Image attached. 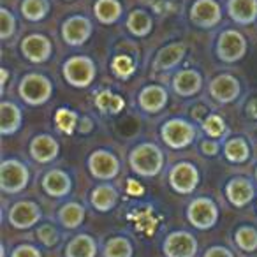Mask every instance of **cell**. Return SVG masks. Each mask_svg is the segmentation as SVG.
<instances>
[{"label":"cell","mask_w":257,"mask_h":257,"mask_svg":"<svg viewBox=\"0 0 257 257\" xmlns=\"http://www.w3.org/2000/svg\"><path fill=\"white\" fill-rule=\"evenodd\" d=\"M128 166L136 175L152 178L159 175L164 166V154L154 143H141L128 155Z\"/></svg>","instance_id":"cell-1"},{"label":"cell","mask_w":257,"mask_h":257,"mask_svg":"<svg viewBox=\"0 0 257 257\" xmlns=\"http://www.w3.org/2000/svg\"><path fill=\"white\" fill-rule=\"evenodd\" d=\"M18 93L23 102H27L29 106H41V104H46L53 95V83L46 76L32 72L23 76L18 86Z\"/></svg>","instance_id":"cell-2"},{"label":"cell","mask_w":257,"mask_h":257,"mask_svg":"<svg viewBox=\"0 0 257 257\" xmlns=\"http://www.w3.org/2000/svg\"><path fill=\"white\" fill-rule=\"evenodd\" d=\"M197 136V128L194 123L183 120V118H171L161 128V138L169 148L182 150L194 143Z\"/></svg>","instance_id":"cell-3"},{"label":"cell","mask_w":257,"mask_h":257,"mask_svg":"<svg viewBox=\"0 0 257 257\" xmlns=\"http://www.w3.org/2000/svg\"><path fill=\"white\" fill-rule=\"evenodd\" d=\"M30 173L23 162L6 159L0 166V189L4 194H18L29 185Z\"/></svg>","instance_id":"cell-4"},{"label":"cell","mask_w":257,"mask_h":257,"mask_svg":"<svg viewBox=\"0 0 257 257\" xmlns=\"http://www.w3.org/2000/svg\"><path fill=\"white\" fill-rule=\"evenodd\" d=\"M217 57L225 64H234L241 60L246 53V39L241 32L234 29H227L217 39Z\"/></svg>","instance_id":"cell-5"},{"label":"cell","mask_w":257,"mask_h":257,"mask_svg":"<svg viewBox=\"0 0 257 257\" xmlns=\"http://www.w3.org/2000/svg\"><path fill=\"white\" fill-rule=\"evenodd\" d=\"M95 64L88 57H71L64 64V78L76 88H85L95 79Z\"/></svg>","instance_id":"cell-6"},{"label":"cell","mask_w":257,"mask_h":257,"mask_svg":"<svg viewBox=\"0 0 257 257\" xmlns=\"http://www.w3.org/2000/svg\"><path fill=\"white\" fill-rule=\"evenodd\" d=\"M187 218L194 227L206 231L217 224L218 208L210 197H197V199L190 201L189 208H187Z\"/></svg>","instance_id":"cell-7"},{"label":"cell","mask_w":257,"mask_h":257,"mask_svg":"<svg viewBox=\"0 0 257 257\" xmlns=\"http://www.w3.org/2000/svg\"><path fill=\"white\" fill-rule=\"evenodd\" d=\"M169 185L178 194H192L199 185V171L190 162H178L169 171Z\"/></svg>","instance_id":"cell-8"},{"label":"cell","mask_w":257,"mask_h":257,"mask_svg":"<svg viewBox=\"0 0 257 257\" xmlns=\"http://www.w3.org/2000/svg\"><path fill=\"white\" fill-rule=\"evenodd\" d=\"M88 169L93 178L97 180H113L120 173V162L111 152L107 150H95L88 159Z\"/></svg>","instance_id":"cell-9"},{"label":"cell","mask_w":257,"mask_h":257,"mask_svg":"<svg viewBox=\"0 0 257 257\" xmlns=\"http://www.w3.org/2000/svg\"><path fill=\"white\" fill-rule=\"evenodd\" d=\"M197 239L187 231H175L164 239L166 257H196Z\"/></svg>","instance_id":"cell-10"},{"label":"cell","mask_w":257,"mask_h":257,"mask_svg":"<svg viewBox=\"0 0 257 257\" xmlns=\"http://www.w3.org/2000/svg\"><path fill=\"white\" fill-rule=\"evenodd\" d=\"M190 20L201 29H211L222 20V9L217 0H196L190 8Z\"/></svg>","instance_id":"cell-11"},{"label":"cell","mask_w":257,"mask_h":257,"mask_svg":"<svg viewBox=\"0 0 257 257\" xmlns=\"http://www.w3.org/2000/svg\"><path fill=\"white\" fill-rule=\"evenodd\" d=\"M208 92L213 97L217 102L220 104H229L232 100H236L241 93V85L239 81L231 74H218L210 81Z\"/></svg>","instance_id":"cell-12"},{"label":"cell","mask_w":257,"mask_h":257,"mask_svg":"<svg viewBox=\"0 0 257 257\" xmlns=\"http://www.w3.org/2000/svg\"><path fill=\"white\" fill-rule=\"evenodd\" d=\"M92 36V23L85 16H71L62 25V37L69 46H81Z\"/></svg>","instance_id":"cell-13"},{"label":"cell","mask_w":257,"mask_h":257,"mask_svg":"<svg viewBox=\"0 0 257 257\" xmlns=\"http://www.w3.org/2000/svg\"><path fill=\"white\" fill-rule=\"evenodd\" d=\"M41 220V208L34 201H18L9 210V224L15 229H29Z\"/></svg>","instance_id":"cell-14"},{"label":"cell","mask_w":257,"mask_h":257,"mask_svg":"<svg viewBox=\"0 0 257 257\" xmlns=\"http://www.w3.org/2000/svg\"><path fill=\"white\" fill-rule=\"evenodd\" d=\"M51 51V41L43 34H30L22 41V53L27 60L34 62V64H41V62L50 60Z\"/></svg>","instance_id":"cell-15"},{"label":"cell","mask_w":257,"mask_h":257,"mask_svg":"<svg viewBox=\"0 0 257 257\" xmlns=\"http://www.w3.org/2000/svg\"><path fill=\"white\" fill-rule=\"evenodd\" d=\"M225 196H227L229 203L236 208H243L253 199L255 196V189L253 183L245 176H236V178L229 180L225 185Z\"/></svg>","instance_id":"cell-16"},{"label":"cell","mask_w":257,"mask_h":257,"mask_svg":"<svg viewBox=\"0 0 257 257\" xmlns=\"http://www.w3.org/2000/svg\"><path fill=\"white\" fill-rule=\"evenodd\" d=\"M58 152H60V145L50 134H39L30 143V157L41 164L55 161L58 157Z\"/></svg>","instance_id":"cell-17"},{"label":"cell","mask_w":257,"mask_h":257,"mask_svg":"<svg viewBox=\"0 0 257 257\" xmlns=\"http://www.w3.org/2000/svg\"><path fill=\"white\" fill-rule=\"evenodd\" d=\"M203 88V76L194 69H182L173 78V90L180 97H192Z\"/></svg>","instance_id":"cell-18"},{"label":"cell","mask_w":257,"mask_h":257,"mask_svg":"<svg viewBox=\"0 0 257 257\" xmlns=\"http://www.w3.org/2000/svg\"><path fill=\"white\" fill-rule=\"evenodd\" d=\"M168 99H169V95L164 86L148 85L140 92L138 104H140L141 109L147 111V113H159V111H162L166 107Z\"/></svg>","instance_id":"cell-19"},{"label":"cell","mask_w":257,"mask_h":257,"mask_svg":"<svg viewBox=\"0 0 257 257\" xmlns=\"http://www.w3.org/2000/svg\"><path fill=\"white\" fill-rule=\"evenodd\" d=\"M43 189L48 196L51 197H64L71 192L72 189V180L62 169H50L46 175L43 176Z\"/></svg>","instance_id":"cell-20"},{"label":"cell","mask_w":257,"mask_h":257,"mask_svg":"<svg viewBox=\"0 0 257 257\" xmlns=\"http://www.w3.org/2000/svg\"><path fill=\"white\" fill-rule=\"evenodd\" d=\"M227 15L238 25H252L257 20V0H227Z\"/></svg>","instance_id":"cell-21"},{"label":"cell","mask_w":257,"mask_h":257,"mask_svg":"<svg viewBox=\"0 0 257 257\" xmlns=\"http://www.w3.org/2000/svg\"><path fill=\"white\" fill-rule=\"evenodd\" d=\"M187 53V44L183 43H173L169 46L162 48L154 58V69L155 71H169V69L176 67L180 62L183 60Z\"/></svg>","instance_id":"cell-22"},{"label":"cell","mask_w":257,"mask_h":257,"mask_svg":"<svg viewBox=\"0 0 257 257\" xmlns=\"http://www.w3.org/2000/svg\"><path fill=\"white\" fill-rule=\"evenodd\" d=\"M22 109L11 100L0 102V133L2 136H11L22 127Z\"/></svg>","instance_id":"cell-23"},{"label":"cell","mask_w":257,"mask_h":257,"mask_svg":"<svg viewBox=\"0 0 257 257\" xmlns=\"http://www.w3.org/2000/svg\"><path fill=\"white\" fill-rule=\"evenodd\" d=\"M90 203L97 211H109L116 206L118 203V190L109 183H102V185L95 187L90 196Z\"/></svg>","instance_id":"cell-24"},{"label":"cell","mask_w":257,"mask_h":257,"mask_svg":"<svg viewBox=\"0 0 257 257\" xmlns=\"http://www.w3.org/2000/svg\"><path fill=\"white\" fill-rule=\"evenodd\" d=\"M97 243L92 236L78 234L69 241L65 248V257H95Z\"/></svg>","instance_id":"cell-25"},{"label":"cell","mask_w":257,"mask_h":257,"mask_svg":"<svg viewBox=\"0 0 257 257\" xmlns=\"http://www.w3.org/2000/svg\"><path fill=\"white\" fill-rule=\"evenodd\" d=\"M93 13L102 25H113L121 16V4L118 0H97Z\"/></svg>","instance_id":"cell-26"},{"label":"cell","mask_w":257,"mask_h":257,"mask_svg":"<svg viewBox=\"0 0 257 257\" xmlns=\"http://www.w3.org/2000/svg\"><path fill=\"white\" fill-rule=\"evenodd\" d=\"M58 220L64 227L76 229L85 220V208L79 203H67L58 210Z\"/></svg>","instance_id":"cell-27"},{"label":"cell","mask_w":257,"mask_h":257,"mask_svg":"<svg viewBox=\"0 0 257 257\" xmlns=\"http://www.w3.org/2000/svg\"><path fill=\"white\" fill-rule=\"evenodd\" d=\"M224 155L229 162L243 164V162L248 161L250 148L243 138H231V140H227V143L224 145Z\"/></svg>","instance_id":"cell-28"},{"label":"cell","mask_w":257,"mask_h":257,"mask_svg":"<svg viewBox=\"0 0 257 257\" xmlns=\"http://www.w3.org/2000/svg\"><path fill=\"white\" fill-rule=\"evenodd\" d=\"M127 29L138 37H145L152 32V16L143 9H134L127 18Z\"/></svg>","instance_id":"cell-29"},{"label":"cell","mask_w":257,"mask_h":257,"mask_svg":"<svg viewBox=\"0 0 257 257\" xmlns=\"http://www.w3.org/2000/svg\"><path fill=\"white\" fill-rule=\"evenodd\" d=\"M95 106L99 107V111H102L106 114H116L123 109L125 100L120 95L111 92V90H102V92L97 93Z\"/></svg>","instance_id":"cell-30"},{"label":"cell","mask_w":257,"mask_h":257,"mask_svg":"<svg viewBox=\"0 0 257 257\" xmlns=\"http://www.w3.org/2000/svg\"><path fill=\"white\" fill-rule=\"evenodd\" d=\"M50 13V2L48 0H23L22 15L29 22H41Z\"/></svg>","instance_id":"cell-31"},{"label":"cell","mask_w":257,"mask_h":257,"mask_svg":"<svg viewBox=\"0 0 257 257\" xmlns=\"http://www.w3.org/2000/svg\"><path fill=\"white\" fill-rule=\"evenodd\" d=\"M104 257H133V243L123 236H114L107 239Z\"/></svg>","instance_id":"cell-32"},{"label":"cell","mask_w":257,"mask_h":257,"mask_svg":"<svg viewBox=\"0 0 257 257\" xmlns=\"http://www.w3.org/2000/svg\"><path fill=\"white\" fill-rule=\"evenodd\" d=\"M234 241L245 252H253V250H257V231L250 225H243L236 231Z\"/></svg>","instance_id":"cell-33"},{"label":"cell","mask_w":257,"mask_h":257,"mask_svg":"<svg viewBox=\"0 0 257 257\" xmlns=\"http://www.w3.org/2000/svg\"><path fill=\"white\" fill-rule=\"evenodd\" d=\"M55 123L64 134H72L78 125V114L67 107H60L55 114Z\"/></svg>","instance_id":"cell-34"},{"label":"cell","mask_w":257,"mask_h":257,"mask_svg":"<svg viewBox=\"0 0 257 257\" xmlns=\"http://www.w3.org/2000/svg\"><path fill=\"white\" fill-rule=\"evenodd\" d=\"M203 131L206 133V136L218 140V138H224L227 134V127H225V121L218 114H208L206 120L203 121Z\"/></svg>","instance_id":"cell-35"},{"label":"cell","mask_w":257,"mask_h":257,"mask_svg":"<svg viewBox=\"0 0 257 257\" xmlns=\"http://www.w3.org/2000/svg\"><path fill=\"white\" fill-rule=\"evenodd\" d=\"M131 218L136 222L138 231H143L147 234H152L157 227V218L152 215L150 210H138L134 213H131Z\"/></svg>","instance_id":"cell-36"},{"label":"cell","mask_w":257,"mask_h":257,"mask_svg":"<svg viewBox=\"0 0 257 257\" xmlns=\"http://www.w3.org/2000/svg\"><path fill=\"white\" fill-rule=\"evenodd\" d=\"M16 32V18L9 9H0V37L2 41H9Z\"/></svg>","instance_id":"cell-37"},{"label":"cell","mask_w":257,"mask_h":257,"mask_svg":"<svg viewBox=\"0 0 257 257\" xmlns=\"http://www.w3.org/2000/svg\"><path fill=\"white\" fill-rule=\"evenodd\" d=\"M113 71L118 78H128L134 72V62L127 55H118L113 60Z\"/></svg>","instance_id":"cell-38"},{"label":"cell","mask_w":257,"mask_h":257,"mask_svg":"<svg viewBox=\"0 0 257 257\" xmlns=\"http://www.w3.org/2000/svg\"><path fill=\"white\" fill-rule=\"evenodd\" d=\"M37 238H39V241L43 245L55 246L58 243V239H60V236H58V231L51 224H43L37 229Z\"/></svg>","instance_id":"cell-39"},{"label":"cell","mask_w":257,"mask_h":257,"mask_svg":"<svg viewBox=\"0 0 257 257\" xmlns=\"http://www.w3.org/2000/svg\"><path fill=\"white\" fill-rule=\"evenodd\" d=\"M11 257H43V255H41L39 248H36V246L20 245V246H16V248L13 250Z\"/></svg>","instance_id":"cell-40"},{"label":"cell","mask_w":257,"mask_h":257,"mask_svg":"<svg viewBox=\"0 0 257 257\" xmlns=\"http://www.w3.org/2000/svg\"><path fill=\"white\" fill-rule=\"evenodd\" d=\"M145 192V187L141 185L138 180H127V194L133 197H138V196H143Z\"/></svg>","instance_id":"cell-41"},{"label":"cell","mask_w":257,"mask_h":257,"mask_svg":"<svg viewBox=\"0 0 257 257\" xmlns=\"http://www.w3.org/2000/svg\"><path fill=\"white\" fill-rule=\"evenodd\" d=\"M204 257H234L232 252L225 246H211V248L206 250Z\"/></svg>","instance_id":"cell-42"},{"label":"cell","mask_w":257,"mask_h":257,"mask_svg":"<svg viewBox=\"0 0 257 257\" xmlns=\"http://www.w3.org/2000/svg\"><path fill=\"white\" fill-rule=\"evenodd\" d=\"M218 148H220V145H218L217 141L204 140L203 143H201V152H203L204 155H217Z\"/></svg>","instance_id":"cell-43"},{"label":"cell","mask_w":257,"mask_h":257,"mask_svg":"<svg viewBox=\"0 0 257 257\" xmlns=\"http://www.w3.org/2000/svg\"><path fill=\"white\" fill-rule=\"evenodd\" d=\"M246 113H248L250 118H257V99L250 100L248 106H246Z\"/></svg>","instance_id":"cell-44"},{"label":"cell","mask_w":257,"mask_h":257,"mask_svg":"<svg viewBox=\"0 0 257 257\" xmlns=\"http://www.w3.org/2000/svg\"><path fill=\"white\" fill-rule=\"evenodd\" d=\"M8 78H9V72H8V69H2V90H4V86L8 85Z\"/></svg>","instance_id":"cell-45"},{"label":"cell","mask_w":257,"mask_h":257,"mask_svg":"<svg viewBox=\"0 0 257 257\" xmlns=\"http://www.w3.org/2000/svg\"><path fill=\"white\" fill-rule=\"evenodd\" d=\"M255 182H257V169H255Z\"/></svg>","instance_id":"cell-46"}]
</instances>
